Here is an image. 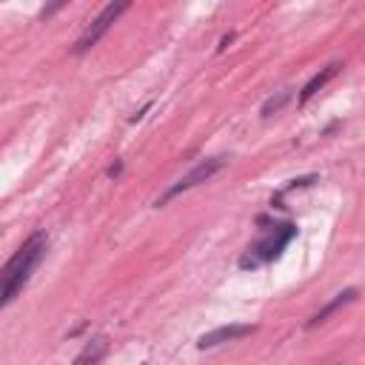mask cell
<instances>
[{"mask_svg": "<svg viewBox=\"0 0 365 365\" xmlns=\"http://www.w3.org/2000/svg\"><path fill=\"white\" fill-rule=\"evenodd\" d=\"M48 248V237L46 231H34L17 251L14 257L0 268V308H6L29 282V277L34 274V268L40 265L43 254Z\"/></svg>", "mask_w": 365, "mask_h": 365, "instance_id": "cell-1", "label": "cell"}, {"mask_svg": "<svg viewBox=\"0 0 365 365\" xmlns=\"http://www.w3.org/2000/svg\"><path fill=\"white\" fill-rule=\"evenodd\" d=\"M294 237H297V225L294 222H279V225L265 228V234L257 242H251L245 248V254L240 257V268H259V265L277 259Z\"/></svg>", "mask_w": 365, "mask_h": 365, "instance_id": "cell-2", "label": "cell"}, {"mask_svg": "<svg viewBox=\"0 0 365 365\" xmlns=\"http://www.w3.org/2000/svg\"><path fill=\"white\" fill-rule=\"evenodd\" d=\"M225 163H228L225 157H205V160H200V163H197V165H194L188 174H182L177 182H171V185H168V188H165V191H163V194L154 200V205L160 208V205H165L168 200L180 197L182 191H191V188H197L200 182H208V180H211L217 171H222V168H225Z\"/></svg>", "mask_w": 365, "mask_h": 365, "instance_id": "cell-3", "label": "cell"}, {"mask_svg": "<svg viewBox=\"0 0 365 365\" xmlns=\"http://www.w3.org/2000/svg\"><path fill=\"white\" fill-rule=\"evenodd\" d=\"M128 9V3L125 0H120V3H108V6H103V11L86 26V31L80 34V40L74 43V54H86L88 48H94L97 43H100V37L117 23V17L123 14Z\"/></svg>", "mask_w": 365, "mask_h": 365, "instance_id": "cell-4", "label": "cell"}, {"mask_svg": "<svg viewBox=\"0 0 365 365\" xmlns=\"http://www.w3.org/2000/svg\"><path fill=\"white\" fill-rule=\"evenodd\" d=\"M257 331V325H220V328H214V331H208V334H202L200 339H197V348H217V345H222V342H234V339H240V336H248V334H254Z\"/></svg>", "mask_w": 365, "mask_h": 365, "instance_id": "cell-5", "label": "cell"}, {"mask_svg": "<svg viewBox=\"0 0 365 365\" xmlns=\"http://www.w3.org/2000/svg\"><path fill=\"white\" fill-rule=\"evenodd\" d=\"M339 68H342V63H328L325 68H319V71H317V74L302 86V91H299V106H305V103H308L319 88H325V83H328V80H334V77L339 74Z\"/></svg>", "mask_w": 365, "mask_h": 365, "instance_id": "cell-6", "label": "cell"}, {"mask_svg": "<svg viewBox=\"0 0 365 365\" xmlns=\"http://www.w3.org/2000/svg\"><path fill=\"white\" fill-rule=\"evenodd\" d=\"M108 354V339L106 336H94L83 345V351L71 359V365H100L103 356Z\"/></svg>", "mask_w": 365, "mask_h": 365, "instance_id": "cell-7", "label": "cell"}, {"mask_svg": "<svg viewBox=\"0 0 365 365\" xmlns=\"http://www.w3.org/2000/svg\"><path fill=\"white\" fill-rule=\"evenodd\" d=\"M356 294H359L356 288H345V291H339V294H336V297H334L331 302H325V305H322V308H319V311H317V314H314V317H311V319L305 322V328H314V325L325 322V319H328V317H331V314H334L336 308H342V305L354 302V299H356Z\"/></svg>", "mask_w": 365, "mask_h": 365, "instance_id": "cell-8", "label": "cell"}, {"mask_svg": "<svg viewBox=\"0 0 365 365\" xmlns=\"http://www.w3.org/2000/svg\"><path fill=\"white\" fill-rule=\"evenodd\" d=\"M291 100V88H282V91H277L274 97H268L265 103H262V108H259V117H271V114H277L285 103Z\"/></svg>", "mask_w": 365, "mask_h": 365, "instance_id": "cell-9", "label": "cell"}, {"mask_svg": "<svg viewBox=\"0 0 365 365\" xmlns=\"http://www.w3.org/2000/svg\"><path fill=\"white\" fill-rule=\"evenodd\" d=\"M231 40H234V31H228V34H225V37H222V40H220V46H217V51H225V48H228V43H231Z\"/></svg>", "mask_w": 365, "mask_h": 365, "instance_id": "cell-10", "label": "cell"}, {"mask_svg": "<svg viewBox=\"0 0 365 365\" xmlns=\"http://www.w3.org/2000/svg\"><path fill=\"white\" fill-rule=\"evenodd\" d=\"M120 171H123V163H114V165H108V171H106V174H108V177H117Z\"/></svg>", "mask_w": 365, "mask_h": 365, "instance_id": "cell-11", "label": "cell"}, {"mask_svg": "<svg viewBox=\"0 0 365 365\" xmlns=\"http://www.w3.org/2000/svg\"><path fill=\"white\" fill-rule=\"evenodd\" d=\"M148 108H151V103H145V106H143V108H140V111H137V114L131 117V123H137V120H143V114H145Z\"/></svg>", "mask_w": 365, "mask_h": 365, "instance_id": "cell-12", "label": "cell"}]
</instances>
